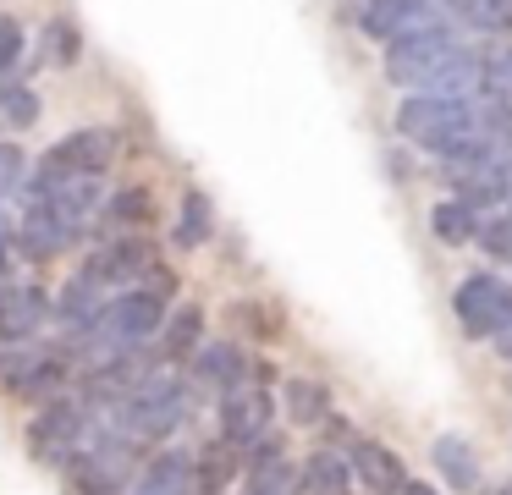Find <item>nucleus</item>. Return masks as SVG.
Here are the masks:
<instances>
[{"instance_id":"nucleus-1","label":"nucleus","mask_w":512,"mask_h":495,"mask_svg":"<svg viewBox=\"0 0 512 495\" xmlns=\"http://www.w3.org/2000/svg\"><path fill=\"white\" fill-rule=\"evenodd\" d=\"M100 193H105L100 176H83V182L34 193L28 215L17 220V248H23L28 259H56V253H67L72 242L89 231V220L100 215Z\"/></svg>"},{"instance_id":"nucleus-2","label":"nucleus","mask_w":512,"mask_h":495,"mask_svg":"<svg viewBox=\"0 0 512 495\" xmlns=\"http://www.w3.org/2000/svg\"><path fill=\"white\" fill-rule=\"evenodd\" d=\"M160 325H166V297H160L155 286H127V292H116L111 303L94 314V325L83 330V358L105 363V358H116V352H133V347H144Z\"/></svg>"},{"instance_id":"nucleus-3","label":"nucleus","mask_w":512,"mask_h":495,"mask_svg":"<svg viewBox=\"0 0 512 495\" xmlns=\"http://www.w3.org/2000/svg\"><path fill=\"white\" fill-rule=\"evenodd\" d=\"M182 418H188V385H182L177 374H160V369L149 374L133 396L116 402V429L133 435V440H166Z\"/></svg>"},{"instance_id":"nucleus-4","label":"nucleus","mask_w":512,"mask_h":495,"mask_svg":"<svg viewBox=\"0 0 512 495\" xmlns=\"http://www.w3.org/2000/svg\"><path fill=\"white\" fill-rule=\"evenodd\" d=\"M479 127V99H435V94H413L397 110V132L419 149L446 154L452 143H463Z\"/></svg>"},{"instance_id":"nucleus-5","label":"nucleus","mask_w":512,"mask_h":495,"mask_svg":"<svg viewBox=\"0 0 512 495\" xmlns=\"http://www.w3.org/2000/svg\"><path fill=\"white\" fill-rule=\"evenodd\" d=\"M116 160V132L111 127H78L67 138H56L45 154H39V176L34 193H50V187L83 182V176H105V165Z\"/></svg>"},{"instance_id":"nucleus-6","label":"nucleus","mask_w":512,"mask_h":495,"mask_svg":"<svg viewBox=\"0 0 512 495\" xmlns=\"http://www.w3.org/2000/svg\"><path fill=\"white\" fill-rule=\"evenodd\" d=\"M463 50L468 44L457 39L446 22H430V28H413V33H402V39L386 44V77L397 88H424L446 61H457Z\"/></svg>"},{"instance_id":"nucleus-7","label":"nucleus","mask_w":512,"mask_h":495,"mask_svg":"<svg viewBox=\"0 0 512 495\" xmlns=\"http://www.w3.org/2000/svg\"><path fill=\"white\" fill-rule=\"evenodd\" d=\"M67 479H72V495H122L133 490V435H100L94 429V440L78 451V457L67 462Z\"/></svg>"},{"instance_id":"nucleus-8","label":"nucleus","mask_w":512,"mask_h":495,"mask_svg":"<svg viewBox=\"0 0 512 495\" xmlns=\"http://www.w3.org/2000/svg\"><path fill=\"white\" fill-rule=\"evenodd\" d=\"M89 440H94V418H89V407L72 402V396L45 402V413L28 424V451H34L39 462H72Z\"/></svg>"},{"instance_id":"nucleus-9","label":"nucleus","mask_w":512,"mask_h":495,"mask_svg":"<svg viewBox=\"0 0 512 495\" xmlns=\"http://www.w3.org/2000/svg\"><path fill=\"white\" fill-rule=\"evenodd\" d=\"M452 314L463 325V336H474V341L501 336L512 325V286L501 275H468L452 292Z\"/></svg>"},{"instance_id":"nucleus-10","label":"nucleus","mask_w":512,"mask_h":495,"mask_svg":"<svg viewBox=\"0 0 512 495\" xmlns=\"http://www.w3.org/2000/svg\"><path fill=\"white\" fill-rule=\"evenodd\" d=\"M67 380V352L61 347H0V385L23 402H45Z\"/></svg>"},{"instance_id":"nucleus-11","label":"nucleus","mask_w":512,"mask_h":495,"mask_svg":"<svg viewBox=\"0 0 512 495\" xmlns=\"http://www.w3.org/2000/svg\"><path fill=\"white\" fill-rule=\"evenodd\" d=\"M270 413H276V396L265 385H237L221 396V440H232L237 451H254L270 435Z\"/></svg>"},{"instance_id":"nucleus-12","label":"nucleus","mask_w":512,"mask_h":495,"mask_svg":"<svg viewBox=\"0 0 512 495\" xmlns=\"http://www.w3.org/2000/svg\"><path fill=\"white\" fill-rule=\"evenodd\" d=\"M155 264H160V253L149 248L144 237H133V231H127L122 242H111V248H100L89 259V275L100 286H138V281H149V275H155Z\"/></svg>"},{"instance_id":"nucleus-13","label":"nucleus","mask_w":512,"mask_h":495,"mask_svg":"<svg viewBox=\"0 0 512 495\" xmlns=\"http://www.w3.org/2000/svg\"><path fill=\"white\" fill-rule=\"evenodd\" d=\"M50 292L45 286H17V281H6L0 286V347H17V341H28L39 325H45V314H50Z\"/></svg>"},{"instance_id":"nucleus-14","label":"nucleus","mask_w":512,"mask_h":495,"mask_svg":"<svg viewBox=\"0 0 512 495\" xmlns=\"http://www.w3.org/2000/svg\"><path fill=\"white\" fill-rule=\"evenodd\" d=\"M430 22H435V0H364L358 6V28L380 44L402 39L413 28H430Z\"/></svg>"},{"instance_id":"nucleus-15","label":"nucleus","mask_w":512,"mask_h":495,"mask_svg":"<svg viewBox=\"0 0 512 495\" xmlns=\"http://www.w3.org/2000/svg\"><path fill=\"white\" fill-rule=\"evenodd\" d=\"M248 495H303V473L287 462L281 440H259L254 446V468H248Z\"/></svg>"},{"instance_id":"nucleus-16","label":"nucleus","mask_w":512,"mask_h":495,"mask_svg":"<svg viewBox=\"0 0 512 495\" xmlns=\"http://www.w3.org/2000/svg\"><path fill=\"white\" fill-rule=\"evenodd\" d=\"M193 380L221 396L237 391V385H248V352H237L232 341H210V347L193 352Z\"/></svg>"},{"instance_id":"nucleus-17","label":"nucleus","mask_w":512,"mask_h":495,"mask_svg":"<svg viewBox=\"0 0 512 495\" xmlns=\"http://www.w3.org/2000/svg\"><path fill=\"white\" fill-rule=\"evenodd\" d=\"M353 473L364 479L369 495H402V484H408V473H402V462L391 457L380 440H358L353 446Z\"/></svg>"},{"instance_id":"nucleus-18","label":"nucleus","mask_w":512,"mask_h":495,"mask_svg":"<svg viewBox=\"0 0 512 495\" xmlns=\"http://www.w3.org/2000/svg\"><path fill=\"white\" fill-rule=\"evenodd\" d=\"M127 495H193V457H182V451L149 457V468L133 479Z\"/></svg>"},{"instance_id":"nucleus-19","label":"nucleus","mask_w":512,"mask_h":495,"mask_svg":"<svg viewBox=\"0 0 512 495\" xmlns=\"http://www.w3.org/2000/svg\"><path fill=\"white\" fill-rule=\"evenodd\" d=\"M457 198L474 209H507L512 204V160L507 165H479V171L457 176Z\"/></svg>"},{"instance_id":"nucleus-20","label":"nucleus","mask_w":512,"mask_h":495,"mask_svg":"<svg viewBox=\"0 0 512 495\" xmlns=\"http://www.w3.org/2000/svg\"><path fill=\"white\" fill-rule=\"evenodd\" d=\"M100 292H105V286L94 281L89 270H83V275H72V281H67V292L56 297L61 325H67V330H89V325H94V314L105 308V297H100Z\"/></svg>"},{"instance_id":"nucleus-21","label":"nucleus","mask_w":512,"mask_h":495,"mask_svg":"<svg viewBox=\"0 0 512 495\" xmlns=\"http://www.w3.org/2000/svg\"><path fill=\"white\" fill-rule=\"evenodd\" d=\"M435 468L446 473V484H452L457 495H474L479 490V457H474V446H468L463 435H441V440H435Z\"/></svg>"},{"instance_id":"nucleus-22","label":"nucleus","mask_w":512,"mask_h":495,"mask_svg":"<svg viewBox=\"0 0 512 495\" xmlns=\"http://www.w3.org/2000/svg\"><path fill=\"white\" fill-rule=\"evenodd\" d=\"M232 473H237V446L232 440L204 446L199 462H193V495H221V484H232Z\"/></svg>"},{"instance_id":"nucleus-23","label":"nucleus","mask_w":512,"mask_h":495,"mask_svg":"<svg viewBox=\"0 0 512 495\" xmlns=\"http://www.w3.org/2000/svg\"><path fill=\"white\" fill-rule=\"evenodd\" d=\"M479 209L474 204H463V198H446V204H435V215H430V231L446 242V248H463V242H474L479 237Z\"/></svg>"},{"instance_id":"nucleus-24","label":"nucleus","mask_w":512,"mask_h":495,"mask_svg":"<svg viewBox=\"0 0 512 495\" xmlns=\"http://www.w3.org/2000/svg\"><path fill=\"white\" fill-rule=\"evenodd\" d=\"M100 215H105V226H116V231H144L149 220H155V198H149L144 187H122Z\"/></svg>"},{"instance_id":"nucleus-25","label":"nucleus","mask_w":512,"mask_h":495,"mask_svg":"<svg viewBox=\"0 0 512 495\" xmlns=\"http://www.w3.org/2000/svg\"><path fill=\"white\" fill-rule=\"evenodd\" d=\"M215 231V209L204 193H182V209H177V248H199V242H210Z\"/></svg>"},{"instance_id":"nucleus-26","label":"nucleus","mask_w":512,"mask_h":495,"mask_svg":"<svg viewBox=\"0 0 512 495\" xmlns=\"http://www.w3.org/2000/svg\"><path fill=\"white\" fill-rule=\"evenodd\" d=\"M287 418L292 424H320V418H331V391L320 380H287Z\"/></svg>"},{"instance_id":"nucleus-27","label":"nucleus","mask_w":512,"mask_h":495,"mask_svg":"<svg viewBox=\"0 0 512 495\" xmlns=\"http://www.w3.org/2000/svg\"><path fill=\"white\" fill-rule=\"evenodd\" d=\"M303 490L309 495H347V462L336 451H314L303 468Z\"/></svg>"},{"instance_id":"nucleus-28","label":"nucleus","mask_w":512,"mask_h":495,"mask_svg":"<svg viewBox=\"0 0 512 495\" xmlns=\"http://www.w3.org/2000/svg\"><path fill=\"white\" fill-rule=\"evenodd\" d=\"M39 44H45L50 66H72L83 55V33H78V22H67V17H50L45 33H39Z\"/></svg>"},{"instance_id":"nucleus-29","label":"nucleus","mask_w":512,"mask_h":495,"mask_svg":"<svg viewBox=\"0 0 512 495\" xmlns=\"http://www.w3.org/2000/svg\"><path fill=\"white\" fill-rule=\"evenodd\" d=\"M199 330H204V314L199 308H177L166 325V358H188V352H199Z\"/></svg>"},{"instance_id":"nucleus-30","label":"nucleus","mask_w":512,"mask_h":495,"mask_svg":"<svg viewBox=\"0 0 512 495\" xmlns=\"http://www.w3.org/2000/svg\"><path fill=\"white\" fill-rule=\"evenodd\" d=\"M479 94H485V99H507V105H512V44H496V50L485 55V83H479Z\"/></svg>"},{"instance_id":"nucleus-31","label":"nucleus","mask_w":512,"mask_h":495,"mask_svg":"<svg viewBox=\"0 0 512 495\" xmlns=\"http://www.w3.org/2000/svg\"><path fill=\"white\" fill-rule=\"evenodd\" d=\"M468 22L485 33H512V0H479L474 11H468Z\"/></svg>"},{"instance_id":"nucleus-32","label":"nucleus","mask_w":512,"mask_h":495,"mask_svg":"<svg viewBox=\"0 0 512 495\" xmlns=\"http://www.w3.org/2000/svg\"><path fill=\"white\" fill-rule=\"evenodd\" d=\"M23 187V149H12V143H0V204Z\"/></svg>"},{"instance_id":"nucleus-33","label":"nucleus","mask_w":512,"mask_h":495,"mask_svg":"<svg viewBox=\"0 0 512 495\" xmlns=\"http://www.w3.org/2000/svg\"><path fill=\"white\" fill-rule=\"evenodd\" d=\"M0 110H6L17 127H28V121H34V110H39V99L28 94V88H0Z\"/></svg>"},{"instance_id":"nucleus-34","label":"nucleus","mask_w":512,"mask_h":495,"mask_svg":"<svg viewBox=\"0 0 512 495\" xmlns=\"http://www.w3.org/2000/svg\"><path fill=\"white\" fill-rule=\"evenodd\" d=\"M17 55H23V28L12 17H0V77L17 66Z\"/></svg>"},{"instance_id":"nucleus-35","label":"nucleus","mask_w":512,"mask_h":495,"mask_svg":"<svg viewBox=\"0 0 512 495\" xmlns=\"http://www.w3.org/2000/svg\"><path fill=\"white\" fill-rule=\"evenodd\" d=\"M12 281V248H6V242H0V286Z\"/></svg>"},{"instance_id":"nucleus-36","label":"nucleus","mask_w":512,"mask_h":495,"mask_svg":"<svg viewBox=\"0 0 512 495\" xmlns=\"http://www.w3.org/2000/svg\"><path fill=\"white\" fill-rule=\"evenodd\" d=\"M496 352H501V358H512V325H507V330H501V336H496Z\"/></svg>"},{"instance_id":"nucleus-37","label":"nucleus","mask_w":512,"mask_h":495,"mask_svg":"<svg viewBox=\"0 0 512 495\" xmlns=\"http://www.w3.org/2000/svg\"><path fill=\"white\" fill-rule=\"evenodd\" d=\"M402 495H435L430 484H402Z\"/></svg>"},{"instance_id":"nucleus-38","label":"nucleus","mask_w":512,"mask_h":495,"mask_svg":"<svg viewBox=\"0 0 512 495\" xmlns=\"http://www.w3.org/2000/svg\"><path fill=\"white\" fill-rule=\"evenodd\" d=\"M501 495H512V490H501Z\"/></svg>"}]
</instances>
